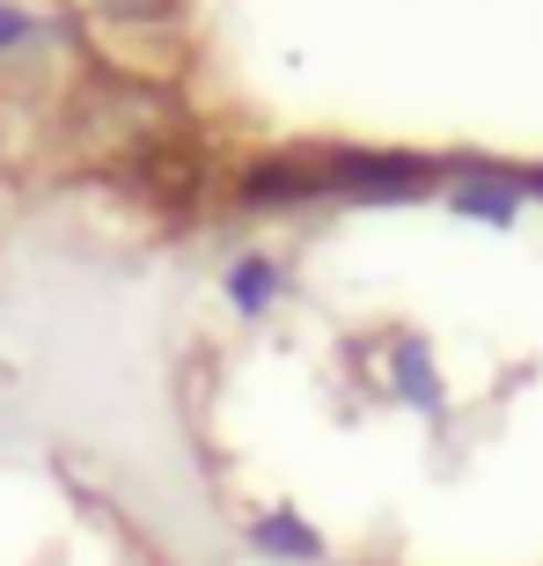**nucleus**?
Listing matches in <instances>:
<instances>
[{"mask_svg": "<svg viewBox=\"0 0 543 566\" xmlns=\"http://www.w3.org/2000/svg\"><path fill=\"white\" fill-rule=\"evenodd\" d=\"M22 38H30V22H22L15 8H0V44H22Z\"/></svg>", "mask_w": 543, "mask_h": 566, "instance_id": "1", "label": "nucleus"}]
</instances>
